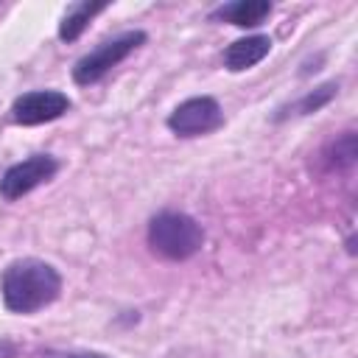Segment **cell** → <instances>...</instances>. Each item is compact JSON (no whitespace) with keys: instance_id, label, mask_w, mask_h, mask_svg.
Returning a JSON list of instances; mask_svg holds the SVG:
<instances>
[{"instance_id":"4","label":"cell","mask_w":358,"mask_h":358,"mask_svg":"<svg viewBox=\"0 0 358 358\" xmlns=\"http://www.w3.org/2000/svg\"><path fill=\"white\" fill-rule=\"evenodd\" d=\"M165 123L179 137H201V134H210V131L221 129L224 112H221L215 98L196 95V98H187L179 106H173V112L168 115Z\"/></svg>"},{"instance_id":"11","label":"cell","mask_w":358,"mask_h":358,"mask_svg":"<svg viewBox=\"0 0 358 358\" xmlns=\"http://www.w3.org/2000/svg\"><path fill=\"white\" fill-rule=\"evenodd\" d=\"M42 358H109V355L92 350H45Z\"/></svg>"},{"instance_id":"10","label":"cell","mask_w":358,"mask_h":358,"mask_svg":"<svg viewBox=\"0 0 358 358\" xmlns=\"http://www.w3.org/2000/svg\"><path fill=\"white\" fill-rule=\"evenodd\" d=\"M336 92H338V84L336 81H327V84H322V87H316V90H310V92H305L299 101H294L288 109H282L285 115L291 112V115H313V112H319L322 106H327L333 98H336ZM280 112V115H282ZM277 115V117H280Z\"/></svg>"},{"instance_id":"6","label":"cell","mask_w":358,"mask_h":358,"mask_svg":"<svg viewBox=\"0 0 358 358\" xmlns=\"http://www.w3.org/2000/svg\"><path fill=\"white\" fill-rule=\"evenodd\" d=\"M70 98L59 90H31L11 103V117L20 126H39L70 112Z\"/></svg>"},{"instance_id":"8","label":"cell","mask_w":358,"mask_h":358,"mask_svg":"<svg viewBox=\"0 0 358 358\" xmlns=\"http://www.w3.org/2000/svg\"><path fill=\"white\" fill-rule=\"evenodd\" d=\"M268 50H271V39L263 36V34L235 39V42L224 50V67L232 70V73L249 70V67H255L257 62H263V59L268 56Z\"/></svg>"},{"instance_id":"7","label":"cell","mask_w":358,"mask_h":358,"mask_svg":"<svg viewBox=\"0 0 358 358\" xmlns=\"http://www.w3.org/2000/svg\"><path fill=\"white\" fill-rule=\"evenodd\" d=\"M268 14H271V3L268 0H232V3H224V6L213 8L210 20L229 22V25H238V28H255Z\"/></svg>"},{"instance_id":"9","label":"cell","mask_w":358,"mask_h":358,"mask_svg":"<svg viewBox=\"0 0 358 358\" xmlns=\"http://www.w3.org/2000/svg\"><path fill=\"white\" fill-rule=\"evenodd\" d=\"M106 8H109V3H90V0L73 3V6L64 11L62 22H59V39H62V42H76V39L87 31L90 20H92L95 14H101V11H106Z\"/></svg>"},{"instance_id":"2","label":"cell","mask_w":358,"mask_h":358,"mask_svg":"<svg viewBox=\"0 0 358 358\" xmlns=\"http://www.w3.org/2000/svg\"><path fill=\"white\" fill-rule=\"evenodd\" d=\"M148 246L165 260H187L204 246V229L187 213L162 210L148 221Z\"/></svg>"},{"instance_id":"3","label":"cell","mask_w":358,"mask_h":358,"mask_svg":"<svg viewBox=\"0 0 358 358\" xmlns=\"http://www.w3.org/2000/svg\"><path fill=\"white\" fill-rule=\"evenodd\" d=\"M148 34L145 31H123L106 42H101L98 48H92L90 53H84L76 64H73V81L78 87H90L95 81H101L112 67H117L129 53H134L140 45H145Z\"/></svg>"},{"instance_id":"1","label":"cell","mask_w":358,"mask_h":358,"mask_svg":"<svg viewBox=\"0 0 358 358\" xmlns=\"http://www.w3.org/2000/svg\"><path fill=\"white\" fill-rule=\"evenodd\" d=\"M0 294L11 313H36L59 299L62 274L39 257H20L3 268Z\"/></svg>"},{"instance_id":"5","label":"cell","mask_w":358,"mask_h":358,"mask_svg":"<svg viewBox=\"0 0 358 358\" xmlns=\"http://www.w3.org/2000/svg\"><path fill=\"white\" fill-rule=\"evenodd\" d=\"M59 171V159L50 154H34L22 162H14L3 176H0V196L6 201H17L25 193H31L34 187L45 185L48 179H53Z\"/></svg>"}]
</instances>
